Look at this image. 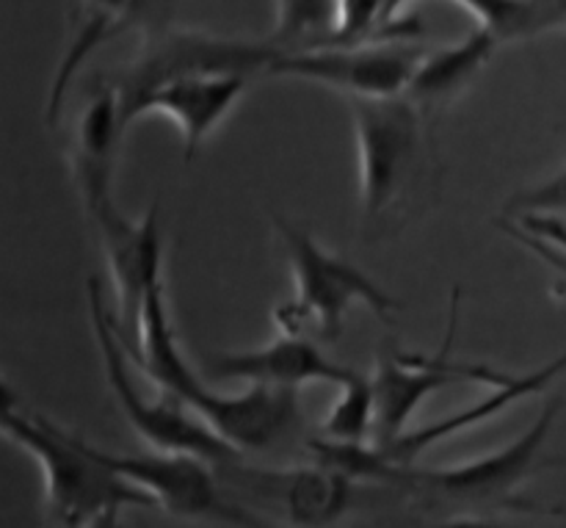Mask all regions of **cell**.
I'll use <instances>...</instances> for the list:
<instances>
[{
	"label": "cell",
	"instance_id": "7402d4cb",
	"mask_svg": "<svg viewBox=\"0 0 566 528\" xmlns=\"http://www.w3.org/2000/svg\"><path fill=\"white\" fill-rule=\"evenodd\" d=\"M551 31H566V0H520L512 42Z\"/></svg>",
	"mask_w": 566,
	"mask_h": 528
},
{
	"label": "cell",
	"instance_id": "3957f363",
	"mask_svg": "<svg viewBox=\"0 0 566 528\" xmlns=\"http://www.w3.org/2000/svg\"><path fill=\"white\" fill-rule=\"evenodd\" d=\"M558 413H562V398H553L542 407L534 426L523 432L512 446L501 448L490 457L473 459V463L451 465L442 470L398 465L392 485L407 490L420 509L459 515V518H468V515L484 518L492 513L531 509V504L523 501L517 493L545 465H551L547 459H542V448L551 437Z\"/></svg>",
	"mask_w": 566,
	"mask_h": 528
},
{
	"label": "cell",
	"instance_id": "603a6c76",
	"mask_svg": "<svg viewBox=\"0 0 566 528\" xmlns=\"http://www.w3.org/2000/svg\"><path fill=\"white\" fill-rule=\"evenodd\" d=\"M497 227H501V230L506 232V236H512L517 244L528 247L531 252H534L536 258L545 260V263L551 266V269L562 271V275L566 277V255L562 252V249H556V247H553V244H547V241H542V238H536V236H531V232H525L523 227L514 225V221L509 219V216H506V219H497Z\"/></svg>",
	"mask_w": 566,
	"mask_h": 528
},
{
	"label": "cell",
	"instance_id": "7a4b0ae2",
	"mask_svg": "<svg viewBox=\"0 0 566 528\" xmlns=\"http://www.w3.org/2000/svg\"><path fill=\"white\" fill-rule=\"evenodd\" d=\"M0 426L11 441L36 457L44 476V509L53 524L108 528L119 524L125 507H158L149 493L111 470L81 435L66 432L44 415L17 410L6 385Z\"/></svg>",
	"mask_w": 566,
	"mask_h": 528
},
{
	"label": "cell",
	"instance_id": "8992f818",
	"mask_svg": "<svg viewBox=\"0 0 566 528\" xmlns=\"http://www.w3.org/2000/svg\"><path fill=\"white\" fill-rule=\"evenodd\" d=\"M282 50L269 39L249 42V39H227L216 33L193 31V28L164 25L158 31L144 33L138 53L125 66L105 81L116 89L122 108V122L130 127L142 120V108L149 94L164 83L197 72H269Z\"/></svg>",
	"mask_w": 566,
	"mask_h": 528
},
{
	"label": "cell",
	"instance_id": "9a60e30c",
	"mask_svg": "<svg viewBox=\"0 0 566 528\" xmlns=\"http://www.w3.org/2000/svg\"><path fill=\"white\" fill-rule=\"evenodd\" d=\"M125 131L116 89L108 81H99L88 94L86 108L77 116L75 138H72V172L86 214L114 199L111 180H114L116 149Z\"/></svg>",
	"mask_w": 566,
	"mask_h": 528
},
{
	"label": "cell",
	"instance_id": "4fadbf2b",
	"mask_svg": "<svg viewBox=\"0 0 566 528\" xmlns=\"http://www.w3.org/2000/svg\"><path fill=\"white\" fill-rule=\"evenodd\" d=\"M354 369L332 363L310 338L282 335L274 343L252 352H219L205 360V376L219 382L298 387L307 382L343 385Z\"/></svg>",
	"mask_w": 566,
	"mask_h": 528
},
{
	"label": "cell",
	"instance_id": "277c9868",
	"mask_svg": "<svg viewBox=\"0 0 566 528\" xmlns=\"http://www.w3.org/2000/svg\"><path fill=\"white\" fill-rule=\"evenodd\" d=\"M274 225L296 277V297L274 310V321L282 335L337 341L352 304H365L387 324L392 321V313L401 310L398 299L381 291L354 263L324 252L307 230L291 225L282 216H274Z\"/></svg>",
	"mask_w": 566,
	"mask_h": 528
},
{
	"label": "cell",
	"instance_id": "ba28073f",
	"mask_svg": "<svg viewBox=\"0 0 566 528\" xmlns=\"http://www.w3.org/2000/svg\"><path fill=\"white\" fill-rule=\"evenodd\" d=\"M459 324V293H453L451 327L446 343L434 358L409 352H390L376 360L374 371V446L390 448L398 437L407 435V424L418 413L420 404L431 393L453 385V382H479V385H501L509 380L506 371H497L484 363H457L451 358L453 338Z\"/></svg>",
	"mask_w": 566,
	"mask_h": 528
},
{
	"label": "cell",
	"instance_id": "44dd1931",
	"mask_svg": "<svg viewBox=\"0 0 566 528\" xmlns=\"http://www.w3.org/2000/svg\"><path fill=\"white\" fill-rule=\"evenodd\" d=\"M523 214H566V166L556 175L514 194L506 203V216L517 219Z\"/></svg>",
	"mask_w": 566,
	"mask_h": 528
},
{
	"label": "cell",
	"instance_id": "7c38bea8",
	"mask_svg": "<svg viewBox=\"0 0 566 528\" xmlns=\"http://www.w3.org/2000/svg\"><path fill=\"white\" fill-rule=\"evenodd\" d=\"M175 3L177 0H75L70 11V39H66L64 55L55 66L48 108H44L48 125L53 127L59 122L66 92L88 55L133 28L149 33L169 25Z\"/></svg>",
	"mask_w": 566,
	"mask_h": 528
},
{
	"label": "cell",
	"instance_id": "d6986e66",
	"mask_svg": "<svg viewBox=\"0 0 566 528\" xmlns=\"http://www.w3.org/2000/svg\"><path fill=\"white\" fill-rule=\"evenodd\" d=\"M340 0H276V28L269 42L280 50H310L332 42Z\"/></svg>",
	"mask_w": 566,
	"mask_h": 528
},
{
	"label": "cell",
	"instance_id": "9c48e42d",
	"mask_svg": "<svg viewBox=\"0 0 566 528\" xmlns=\"http://www.w3.org/2000/svg\"><path fill=\"white\" fill-rule=\"evenodd\" d=\"M426 48L412 42L324 44L282 50L265 75L324 83L346 97H396L407 92Z\"/></svg>",
	"mask_w": 566,
	"mask_h": 528
},
{
	"label": "cell",
	"instance_id": "5b68a950",
	"mask_svg": "<svg viewBox=\"0 0 566 528\" xmlns=\"http://www.w3.org/2000/svg\"><path fill=\"white\" fill-rule=\"evenodd\" d=\"M359 158L363 225L376 230L409 203L423 175V111L407 97H348Z\"/></svg>",
	"mask_w": 566,
	"mask_h": 528
},
{
	"label": "cell",
	"instance_id": "e0dca14e",
	"mask_svg": "<svg viewBox=\"0 0 566 528\" xmlns=\"http://www.w3.org/2000/svg\"><path fill=\"white\" fill-rule=\"evenodd\" d=\"M497 48V37L490 28H475L468 39L440 50H426L407 86V97L423 114H434L459 97L481 70L490 64Z\"/></svg>",
	"mask_w": 566,
	"mask_h": 528
},
{
	"label": "cell",
	"instance_id": "5bb4252c",
	"mask_svg": "<svg viewBox=\"0 0 566 528\" xmlns=\"http://www.w3.org/2000/svg\"><path fill=\"white\" fill-rule=\"evenodd\" d=\"M247 72H197L182 75L155 89L144 103V114H164L177 122L182 133V155L186 164L197 158L205 138L227 120L249 83Z\"/></svg>",
	"mask_w": 566,
	"mask_h": 528
},
{
	"label": "cell",
	"instance_id": "52a82bcc",
	"mask_svg": "<svg viewBox=\"0 0 566 528\" xmlns=\"http://www.w3.org/2000/svg\"><path fill=\"white\" fill-rule=\"evenodd\" d=\"M88 291V319H92L94 338H97L99 358H103L105 380H108L111 393H114L116 404L125 413L127 424L147 441L155 452H182L197 454V457L208 459L213 465H230L241 457L232 443L216 435L208 424H197L191 415L186 413V404L177 398L160 393L158 404H147L138 396L136 385H133L130 369H127V352L122 346L119 335L114 327V313L108 310L99 288L97 277L86 282Z\"/></svg>",
	"mask_w": 566,
	"mask_h": 528
},
{
	"label": "cell",
	"instance_id": "6da1fadb",
	"mask_svg": "<svg viewBox=\"0 0 566 528\" xmlns=\"http://www.w3.org/2000/svg\"><path fill=\"white\" fill-rule=\"evenodd\" d=\"M119 341L133 365H138L160 393L193 410L238 452H265L298 424V387L249 385L241 396H221L199 380L171 327L164 280L155 282L144 299L136 341Z\"/></svg>",
	"mask_w": 566,
	"mask_h": 528
},
{
	"label": "cell",
	"instance_id": "8fae6325",
	"mask_svg": "<svg viewBox=\"0 0 566 528\" xmlns=\"http://www.w3.org/2000/svg\"><path fill=\"white\" fill-rule=\"evenodd\" d=\"M86 216L94 221L105 260H108L111 280H114V327L119 338L136 341L144 299H147L149 288L160 282L164 247H160L158 205H153L142 221L127 219L116 208L114 199Z\"/></svg>",
	"mask_w": 566,
	"mask_h": 528
},
{
	"label": "cell",
	"instance_id": "2e32d148",
	"mask_svg": "<svg viewBox=\"0 0 566 528\" xmlns=\"http://www.w3.org/2000/svg\"><path fill=\"white\" fill-rule=\"evenodd\" d=\"M564 371H566V352L558 354V358H553L551 363L542 365V369L528 371V374H520V376L512 374L503 385H497V391L492 393L490 398H484V402L473 404V407L462 410V413L457 415H448V418L423 426V429L407 432V435L398 437L390 448H381V452H385L392 463L412 465L426 448L437 446V443L448 441V437L453 435H462V432L473 429V426L479 424H490L492 418H497V415H501L503 410L512 407L514 402H523V398H531L536 396V393H542L553 380H556V376H562Z\"/></svg>",
	"mask_w": 566,
	"mask_h": 528
},
{
	"label": "cell",
	"instance_id": "ffe728a7",
	"mask_svg": "<svg viewBox=\"0 0 566 528\" xmlns=\"http://www.w3.org/2000/svg\"><path fill=\"white\" fill-rule=\"evenodd\" d=\"M337 387H340V398L326 413V418L321 421V435L343 443H370L374 441L376 421L374 376H365L359 371H354Z\"/></svg>",
	"mask_w": 566,
	"mask_h": 528
},
{
	"label": "cell",
	"instance_id": "ac0fdd59",
	"mask_svg": "<svg viewBox=\"0 0 566 528\" xmlns=\"http://www.w3.org/2000/svg\"><path fill=\"white\" fill-rule=\"evenodd\" d=\"M280 498L282 513L296 526H329L348 513L354 498L352 479L343 470L329 465H302V468L282 470V474H254Z\"/></svg>",
	"mask_w": 566,
	"mask_h": 528
},
{
	"label": "cell",
	"instance_id": "30bf717a",
	"mask_svg": "<svg viewBox=\"0 0 566 528\" xmlns=\"http://www.w3.org/2000/svg\"><path fill=\"white\" fill-rule=\"evenodd\" d=\"M94 454L125 476L127 482L142 487L155 498L164 513L175 518L213 520V524L232 526H260L258 518L243 507L232 504L221 493L213 476V463L182 452H155V454H114L92 446Z\"/></svg>",
	"mask_w": 566,
	"mask_h": 528
}]
</instances>
